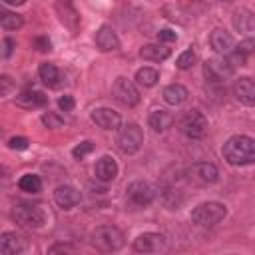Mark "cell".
<instances>
[{
    "label": "cell",
    "mask_w": 255,
    "mask_h": 255,
    "mask_svg": "<svg viewBox=\"0 0 255 255\" xmlns=\"http://www.w3.org/2000/svg\"><path fill=\"white\" fill-rule=\"evenodd\" d=\"M223 159L231 165H253L255 163V139L249 135H231L223 143Z\"/></svg>",
    "instance_id": "1"
},
{
    "label": "cell",
    "mask_w": 255,
    "mask_h": 255,
    "mask_svg": "<svg viewBox=\"0 0 255 255\" xmlns=\"http://www.w3.org/2000/svg\"><path fill=\"white\" fill-rule=\"evenodd\" d=\"M90 241H92L94 249H98L102 253H114L124 247L126 237H124L122 229H118L116 225H100L92 231Z\"/></svg>",
    "instance_id": "2"
},
{
    "label": "cell",
    "mask_w": 255,
    "mask_h": 255,
    "mask_svg": "<svg viewBox=\"0 0 255 255\" xmlns=\"http://www.w3.org/2000/svg\"><path fill=\"white\" fill-rule=\"evenodd\" d=\"M10 215L18 225L28 227V229H40L48 221V213L38 203H16Z\"/></svg>",
    "instance_id": "3"
},
{
    "label": "cell",
    "mask_w": 255,
    "mask_h": 255,
    "mask_svg": "<svg viewBox=\"0 0 255 255\" xmlns=\"http://www.w3.org/2000/svg\"><path fill=\"white\" fill-rule=\"evenodd\" d=\"M227 215V207L219 201H205L199 203L193 211H191V221L197 227H213L219 221H223Z\"/></svg>",
    "instance_id": "4"
},
{
    "label": "cell",
    "mask_w": 255,
    "mask_h": 255,
    "mask_svg": "<svg viewBox=\"0 0 255 255\" xmlns=\"http://www.w3.org/2000/svg\"><path fill=\"white\" fill-rule=\"evenodd\" d=\"M185 179L193 185H201V187H207V185H213L217 183L219 179V169L209 163V161H197V163H191L187 169H185Z\"/></svg>",
    "instance_id": "5"
},
{
    "label": "cell",
    "mask_w": 255,
    "mask_h": 255,
    "mask_svg": "<svg viewBox=\"0 0 255 255\" xmlns=\"http://www.w3.org/2000/svg\"><path fill=\"white\" fill-rule=\"evenodd\" d=\"M157 195V187L149 181H131L128 185L126 197L133 207H147Z\"/></svg>",
    "instance_id": "6"
},
{
    "label": "cell",
    "mask_w": 255,
    "mask_h": 255,
    "mask_svg": "<svg viewBox=\"0 0 255 255\" xmlns=\"http://www.w3.org/2000/svg\"><path fill=\"white\" fill-rule=\"evenodd\" d=\"M207 118L199 112V110H189V112H185L183 116H181V120H179V129H181V133L183 135H187V137H193V139H197V137H203L205 135V131H207Z\"/></svg>",
    "instance_id": "7"
},
{
    "label": "cell",
    "mask_w": 255,
    "mask_h": 255,
    "mask_svg": "<svg viewBox=\"0 0 255 255\" xmlns=\"http://www.w3.org/2000/svg\"><path fill=\"white\" fill-rule=\"evenodd\" d=\"M143 143V131L137 124L129 122L126 124L122 129H120V135H118V147L124 151V153H135Z\"/></svg>",
    "instance_id": "8"
},
{
    "label": "cell",
    "mask_w": 255,
    "mask_h": 255,
    "mask_svg": "<svg viewBox=\"0 0 255 255\" xmlns=\"http://www.w3.org/2000/svg\"><path fill=\"white\" fill-rule=\"evenodd\" d=\"M233 74V64L229 58H211L203 64V76L211 84H221Z\"/></svg>",
    "instance_id": "9"
},
{
    "label": "cell",
    "mask_w": 255,
    "mask_h": 255,
    "mask_svg": "<svg viewBox=\"0 0 255 255\" xmlns=\"http://www.w3.org/2000/svg\"><path fill=\"white\" fill-rule=\"evenodd\" d=\"M112 94H114V98H116L122 106L133 108V106L139 104V92H137L135 84H133L131 80L124 78V76L116 78V82H114V86H112Z\"/></svg>",
    "instance_id": "10"
},
{
    "label": "cell",
    "mask_w": 255,
    "mask_h": 255,
    "mask_svg": "<svg viewBox=\"0 0 255 255\" xmlns=\"http://www.w3.org/2000/svg\"><path fill=\"white\" fill-rule=\"evenodd\" d=\"M54 8H56V14H58L60 22L64 24V28H68L72 34H76L80 28V12L76 10L74 2L72 0H56Z\"/></svg>",
    "instance_id": "11"
},
{
    "label": "cell",
    "mask_w": 255,
    "mask_h": 255,
    "mask_svg": "<svg viewBox=\"0 0 255 255\" xmlns=\"http://www.w3.org/2000/svg\"><path fill=\"white\" fill-rule=\"evenodd\" d=\"M165 249V237L161 233H141L133 239V251L135 253H159Z\"/></svg>",
    "instance_id": "12"
},
{
    "label": "cell",
    "mask_w": 255,
    "mask_h": 255,
    "mask_svg": "<svg viewBox=\"0 0 255 255\" xmlns=\"http://www.w3.org/2000/svg\"><path fill=\"white\" fill-rule=\"evenodd\" d=\"M28 249V239L16 231H4L0 235V251L4 255H18Z\"/></svg>",
    "instance_id": "13"
},
{
    "label": "cell",
    "mask_w": 255,
    "mask_h": 255,
    "mask_svg": "<svg viewBox=\"0 0 255 255\" xmlns=\"http://www.w3.org/2000/svg\"><path fill=\"white\" fill-rule=\"evenodd\" d=\"M233 96L243 106H249V108L255 106V82L251 78H247V76L235 80V84H233Z\"/></svg>",
    "instance_id": "14"
},
{
    "label": "cell",
    "mask_w": 255,
    "mask_h": 255,
    "mask_svg": "<svg viewBox=\"0 0 255 255\" xmlns=\"http://www.w3.org/2000/svg\"><path fill=\"white\" fill-rule=\"evenodd\" d=\"M90 118H92V122H94L98 128H102V129H118V128L122 126L120 114L114 112V110H110V108H96Z\"/></svg>",
    "instance_id": "15"
},
{
    "label": "cell",
    "mask_w": 255,
    "mask_h": 255,
    "mask_svg": "<svg viewBox=\"0 0 255 255\" xmlns=\"http://www.w3.org/2000/svg\"><path fill=\"white\" fill-rule=\"evenodd\" d=\"M231 22H233V28L243 34V36H253L255 34V14L247 8H237L231 16Z\"/></svg>",
    "instance_id": "16"
},
{
    "label": "cell",
    "mask_w": 255,
    "mask_h": 255,
    "mask_svg": "<svg viewBox=\"0 0 255 255\" xmlns=\"http://www.w3.org/2000/svg\"><path fill=\"white\" fill-rule=\"evenodd\" d=\"M54 201L62 209H72L74 205H78L82 201V193L72 185H60L54 191Z\"/></svg>",
    "instance_id": "17"
},
{
    "label": "cell",
    "mask_w": 255,
    "mask_h": 255,
    "mask_svg": "<svg viewBox=\"0 0 255 255\" xmlns=\"http://www.w3.org/2000/svg\"><path fill=\"white\" fill-rule=\"evenodd\" d=\"M209 44H211V48H213L217 54H223V56L231 54V50L235 48V40H233V36H231L227 30H223V28H215V30L211 32V36H209Z\"/></svg>",
    "instance_id": "18"
},
{
    "label": "cell",
    "mask_w": 255,
    "mask_h": 255,
    "mask_svg": "<svg viewBox=\"0 0 255 255\" xmlns=\"http://www.w3.org/2000/svg\"><path fill=\"white\" fill-rule=\"evenodd\" d=\"M96 46L102 52H114L120 48V38L112 26H100V30L96 32Z\"/></svg>",
    "instance_id": "19"
},
{
    "label": "cell",
    "mask_w": 255,
    "mask_h": 255,
    "mask_svg": "<svg viewBox=\"0 0 255 255\" xmlns=\"http://www.w3.org/2000/svg\"><path fill=\"white\" fill-rule=\"evenodd\" d=\"M94 173L100 181H114L116 175H118V163L112 155H104L96 161V167H94Z\"/></svg>",
    "instance_id": "20"
},
{
    "label": "cell",
    "mask_w": 255,
    "mask_h": 255,
    "mask_svg": "<svg viewBox=\"0 0 255 255\" xmlns=\"http://www.w3.org/2000/svg\"><path fill=\"white\" fill-rule=\"evenodd\" d=\"M251 54H255V40L245 38V40H241V42L231 50V54H227V56H229V62H231L233 66H235V64L243 66Z\"/></svg>",
    "instance_id": "21"
},
{
    "label": "cell",
    "mask_w": 255,
    "mask_h": 255,
    "mask_svg": "<svg viewBox=\"0 0 255 255\" xmlns=\"http://www.w3.org/2000/svg\"><path fill=\"white\" fill-rule=\"evenodd\" d=\"M139 56L143 60H149V62H163L171 56V50L167 46H161V44H145V46H141Z\"/></svg>",
    "instance_id": "22"
},
{
    "label": "cell",
    "mask_w": 255,
    "mask_h": 255,
    "mask_svg": "<svg viewBox=\"0 0 255 255\" xmlns=\"http://www.w3.org/2000/svg\"><path fill=\"white\" fill-rule=\"evenodd\" d=\"M161 96H163V100H165L169 106H179V104H183V102L187 100L189 92H187V88L181 86V84H169V86L163 88Z\"/></svg>",
    "instance_id": "23"
},
{
    "label": "cell",
    "mask_w": 255,
    "mask_h": 255,
    "mask_svg": "<svg viewBox=\"0 0 255 255\" xmlns=\"http://www.w3.org/2000/svg\"><path fill=\"white\" fill-rule=\"evenodd\" d=\"M48 102V96L38 90H26L16 98V104L22 108H42Z\"/></svg>",
    "instance_id": "24"
},
{
    "label": "cell",
    "mask_w": 255,
    "mask_h": 255,
    "mask_svg": "<svg viewBox=\"0 0 255 255\" xmlns=\"http://www.w3.org/2000/svg\"><path fill=\"white\" fill-rule=\"evenodd\" d=\"M147 124H149V128L153 131H165V129L171 128L173 116L169 112H165V110H153L149 114V118H147Z\"/></svg>",
    "instance_id": "25"
},
{
    "label": "cell",
    "mask_w": 255,
    "mask_h": 255,
    "mask_svg": "<svg viewBox=\"0 0 255 255\" xmlns=\"http://www.w3.org/2000/svg\"><path fill=\"white\" fill-rule=\"evenodd\" d=\"M38 76H40V80L46 84V86H50V88H58L60 86V70L54 66V64H50V62H46V64H42L40 68H38Z\"/></svg>",
    "instance_id": "26"
},
{
    "label": "cell",
    "mask_w": 255,
    "mask_h": 255,
    "mask_svg": "<svg viewBox=\"0 0 255 255\" xmlns=\"http://www.w3.org/2000/svg\"><path fill=\"white\" fill-rule=\"evenodd\" d=\"M157 80H159V72H157L155 68L145 66V68H139V70L135 72V82H137L139 86H143V88H151V86H155Z\"/></svg>",
    "instance_id": "27"
},
{
    "label": "cell",
    "mask_w": 255,
    "mask_h": 255,
    "mask_svg": "<svg viewBox=\"0 0 255 255\" xmlns=\"http://www.w3.org/2000/svg\"><path fill=\"white\" fill-rule=\"evenodd\" d=\"M18 187L26 193H40L42 191V179L36 173H26L18 179Z\"/></svg>",
    "instance_id": "28"
},
{
    "label": "cell",
    "mask_w": 255,
    "mask_h": 255,
    "mask_svg": "<svg viewBox=\"0 0 255 255\" xmlns=\"http://www.w3.org/2000/svg\"><path fill=\"white\" fill-rule=\"evenodd\" d=\"M0 24L4 30H18L24 24V18L16 12H8V10H0Z\"/></svg>",
    "instance_id": "29"
},
{
    "label": "cell",
    "mask_w": 255,
    "mask_h": 255,
    "mask_svg": "<svg viewBox=\"0 0 255 255\" xmlns=\"http://www.w3.org/2000/svg\"><path fill=\"white\" fill-rule=\"evenodd\" d=\"M193 64H195V52H193V50L181 52V54L177 56V62H175V66H177L179 70H189Z\"/></svg>",
    "instance_id": "30"
},
{
    "label": "cell",
    "mask_w": 255,
    "mask_h": 255,
    "mask_svg": "<svg viewBox=\"0 0 255 255\" xmlns=\"http://www.w3.org/2000/svg\"><path fill=\"white\" fill-rule=\"evenodd\" d=\"M42 124H44L46 128H50V129H56V128H62V126H64V118L58 116L56 112H46V114L42 116Z\"/></svg>",
    "instance_id": "31"
},
{
    "label": "cell",
    "mask_w": 255,
    "mask_h": 255,
    "mask_svg": "<svg viewBox=\"0 0 255 255\" xmlns=\"http://www.w3.org/2000/svg\"><path fill=\"white\" fill-rule=\"evenodd\" d=\"M94 147H96V145H94L92 141H82L80 145H76V147L72 149V155H74L76 159H84L88 153L94 151Z\"/></svg>",
    "instance_id": "32"
},
{
    "label": "cell",
    "mask_w": 255,
    "mask_h": 255,
    "mask_svg": "<svg viewBox=\"0 0 255 255\" xmlns=\"http://www.w3.org/2000/svg\"><path fill=\"white\" fill-rule=\"evenodd\" d=\"M32 46H34L36 50H40V52H48V50H52V42H50L46 36H38V38H34V40H32Z\"/></svg>",
    "instance_id": "33"
},
{
    "label": "cell",
    "mask_w": 255,
    "mask_h": 255,
    "mask_svg": "<svg viewBox=\"0 0 255 255\" xmlns=\"http://www.w3.org/2000/svg\"><path fill=\"white\" fill-rule=\"evenodd\" d=\"M28 137H22V135H18V137H10L8 139V147L10 149H26L28 147Z\"/></svg>",
    "instance_id": "34"
},
{
    "label": "cell",
    "mask_w": 255,
    "mask_h": 255,
    "mask_svg": "<svg viewBox=\"0 0 255 255\" xmlns=\"http://www.w3.org/2000/svg\"><path fill=\"white\" fill-rule=\"evenodd\" d=\"M74 251H76V247L70 243H56L48 249V253H74Z\"/></svg>",
    "instance_id": "35"
},
{
    "label": "cell",
    "mask_w": 255,
    "mask_h": 255,
    "mask_svg": "<svg viewBox=\"0 0 255 255\" xmlns=\"http://www.w3.org/2000/svg\"><path fill=\"white\" fill-rule=\"evenodd\" d=\"M157 40L159 42H175L177 40V34L173 30H169V28H163V30L157 32Z\"/></svg>",
    "instance_id": "36"
},
{
    "label": "cell",
    "mask_w": 255,
    "mask_h": 255,
    "mask_svg": "<svg viewBox=\"0 0 255 255\" xmlns=\"http://www.w3.org/2000/svg\"><path fill=\"white\" fill-rule=\"evenodd\" d=\"M58 106H60V110H62V112H72V110H74V106H76V102H74V98H72V96H62V98L58 100Z\"/></svg>",
    "instance_id": "37"
},
{
    "label": "cell",
    "mask_w": 255,
    "mask_h": 255,
    "mask_svg": "<svg viewBox=\"0 0 255 255\" xmlns=\"http://www.w3.org/2000/svg\"><path fill=\"white\" fill-rule=\"evenodd\" d=\"M14 48H16V42L12 38H4L2 40V56L4 58H10L12 52H14Z\"/></svg>",
    "instance_id": "38"
},
{
    "label": "cell",
    "mask_w": 255,
    "mask_h": 255,
    "mask_svg": "<svg viewBox=\"0 0 255 255\" xmlns=\"http://www.w3.org/2000/svg\"><path fill=\"white\" fill-rule=\"evenodd\" d=\"M0 84H2V96H8L10 90H12V80L8 76H2L0 78Z\"/></svg>",
    "instance_id": "39"
},
{
    "label": "cell",
    "mask_w": 255,
    "mask_h": 255,
    "mask_svg": "<svg viewBox=\"0 0 255 255\" xmlns=\"http://www.w3.org/2000/svg\"><path fill=\"white\" fill-rule=\"evenodd\" d=\"M6 4H12V6H20V4H24L26 0H4Z\"/></svg>",
    "instance_id": "40"
}]
</instances>
